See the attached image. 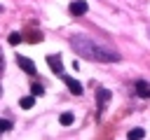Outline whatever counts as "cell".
<instances>
[{
	"mask_svg": "<svg viewBox=\"0 0 150 140\" xmlns=\"http://www.w3.org/2000/svg\"><path fill=\"white\" fill-rule=\"evenodd\" d=\"M30 93H33V96H42V93H45V89H42V84H38V82H35V84L30 86Z\"/></svg>",
	"mask_w": 150,
	"mask_h": 140,
	"instance_id": "obj_11",
	"label": "cell"
},
{
	"mask_svg": "<svg viewBox=\"0 0 150 140\" xmlns=\"http://www.w3.org/2000/svg\"><path fill=\"white\" fill-rule=\"evenodd\" d=\"M16 63H19V68H21L23 72L35 75V63H33L30 58H26V56H16Z\"/></svg>",
	"mask_w": 150,
	"mask_h": 140,
	"instance_id": "obj_4",
	"label": "cell"
},
{
	"mask_svg": "<svg viewBox=\"0 0 150 140\" xmlns=\"http://www.w3.org/2000/svg\"><path fill=\"white\" fill-rule=\"evenodd\" d=\"M87 9H89V5H87L84 0H73L70 7H68V12H70L73 16H82V14H87Z\"/></svg>",
	"mask_w": 150,
	"mask_h": 140,
	"instance_id": "obj_2",
	"label": "cell"
},
{
	"mask_svg": "<svg viewBox=\"0 0 150 140\" xmlns=\"http://www.w3.org/2000/svg\"><path fill=\"white\" fill-rule=\"evenodd\" d=\"M47 63H49V68H52L56 75H61V72H63V61H61V56H59V54H49V56H47Z\"/></svg>",
	"mask_w": 150,
	"mask_h": 140,
	"instance_id": "obj_3",
	"label": "cell"
},
{
	"mask_svg": "<svg viewBox=\"0 0 150 140\" xmlns=\"http://www.w3.org/2000/svg\"><path fill=\"white\" fill-rule=\"evenodd\" d=\"M63 82H66V86H68V91H70V93H75V96H80V93H82V84H80L77 79H73V77H63Z\"/></svg>",
	"mask_w": 150,
	"mask_h": 140,
	"instance_id": "obj_6",
	"label": "cell"
},
{
	"mask_svg": "<svg viewBox=\"0 0 150 140\" xmlns=\"http://www.w3.org/2000/svg\"><path fill=\"white\" fill-rule=\"evenodd\" d=\"M127 135H129V138H143V135H145V131H143V128H134V131H129Z\"/></svg>",
	"mask_w": 150,
	"mask_h": 140,
	"instance_id": "obj_12",
	"label": "cell"
},
{
	"mask_svg": "<svg viewBox=\"0 0 150 140\" xmlns=\"http://www.w3.org/2000/svg\"><path fill=\"white\" fill-rule=\"evenodd\" d=\"M12 128V121H7V119H0V133H7Z\"/></svg>",
	"mask_w": 150,
	"mask_h": 140,
	"instance_id": "obj_13",
	"label": "cell"
},
{
	"mask_svg": "<svg viewBox=\"0 0 150 140\" xmlns=\"http://www.w3.org/2000/svg\"><path fill=\"white\" fill-rule=\"evenodd\" d=\"M5 70V58H2V54H0V72Z\"/></svg>",
	"mask_w": 150,
	"mask_h": 140,
	"instance_id": "obj_15",
	"label": "cell"
},
{
	"mask_svg": "<svg viewBox=\"0 0 150 140\" xmlns=\"http://www.w3.org/2000/svg\"><path fill=\"white\" fill-rule=\"evenodd\" d=\"M70 47H73L75 54H80L82 58H89V61H101V63H115V61H120L117 51L103 49V47H98L96 42H91V40H87L82 35L70 37Z\"/></svg>",
	"mask_w": 150,
	"mask_h": 140,
	"instance_id": "obj_1",
	"label": "cell"
},
{
	"mask_svg": "<svg viewBox=\"0 0 150 140\" xmlns=\"http://www.w3.org/2000/svg\"><path fill=\"white\" fill-rule=\"evenodd\" d=\"M148 33H150V28H148Z\"/></svg>",
	"mask_w": 150,
	"mask_h": 140,
	"instance_id": "obj_17",
	"label": "cell"
},
{
	"mask_svg": "<svg viewBox=\"0 0 150 140\" xmlns=\"http://www.w3.org/2000/svg\"><path fill=\"white\" fill-rule=\"evenodd\" d=\"M0 96H2V86H0Z\"/></svg>",
	"mask_w": 150,
	"mask_h": 140,
	"instance_id": "obj_16",
	"label": "cell"
},
{
	"mask_svg": "<svg viewBox=\"0 0 150 140\" xmlns=\"http://www.w3.org/2000/svg\"><path fill=\"white\" fill-rule=\"evenodd\" d=\"M59 121H61V124H63V126H70V124H73V121H75V117H73V112H63V114H61V119H59Z\"/></svg>",
	"mask_w": 150,
	"mask_h": 140,
	"instance_id": "obj_9",
	"label": "cell"
},
{
	"mask_svg": "<svg viewBox=\"0 0 150 140\" xmlns=\"http://www.w3.org/2000/svg\"><path fill=\"white\" fill-rule=\"evenodd\" d=\"M136 93H138L141 98H150V82L138 79V82H136Z\"/></svg>",
	"mask_w": 150,
	"mask_h": 140,
	"instance_id": "obj_7",
	"label": "cell"
},
{
	"mask_svg": "<svg viewBox=\"0 0 150 140\" xmlns=\"http://www.w3.org/2000/svg\"><path fill=\"white\" fill-rule=\"evenodd\" d=\"M19 42H23V35L21 33H12L9 35V44H19Z\"/></svg>",
	"mask_w": 150,
	"mask_h": 140,
	"instance_id": "obj_10",
	"label": "cell"
},
{
	"mask_svg": "<svg viewBox=\"0 0 150 140\" xmlns=\"http://www.w3.org/2000/svg\"><path fill=\"white\" fill-rule=\"evenodd\" d=\"M96 100H98V114H103L105 103L110 100V91H108V89H98V91H96Z\"/></svg>",
	"mask_w": 150,
	"mask_h": 140,
	"instance_id": "obj_5",
	"label": "cell"
},
{
	"mask_svg": "<svg viewBox=\"0 0 150 140\" xmlns=\"http://www.w3.org/2000/svg\"><path fill=\"white\" fill-rule=\"evenodd\" d=\"M26 40H28V42H40V40H42V33H38V30H33V35H28Z\"/></svg>",
	"mask_w": 150,
	"mask_h": 140,
	"instance_id": "obj_14",
	"label": "cell"
},
{
	"mask_svg": "<svg viewBox=\"0 0 150 140\" xmlns=\"http://www.w3.org/2000/svg\"><path fill=\"white\" fill-rule=\"evenodd\" d=\"M19 105H21L23 110H30V107L35 105V96H26V98H21V100H19Z\"/></svg>",
	"mask_w": 150,
	"mask_h": 140,
	"instance_id": "obj_8",
	"label": "cell"
}]
</instances>
